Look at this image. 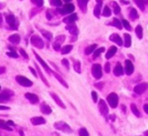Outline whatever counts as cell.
Wrapping results in <instances>:
<instances>
[{
    "mask_svg": "<svg viewBox=\"0 0 148 136\" xmlns=\"http://www.w3.org/2000/svg\"><path fill=\"white\" fill-rule=\"evenodd\" d=\"M6 55L11 58H18V54H17L15 51H8L6 53Z\"/></svg>",
    "mask_w": 148,
    "mask_h": 136,
    "instance_id": "obj_42",
    "label": "cell"
},
{
    "mask_svg": "<svg viewBox=\"0 0 148 136\" xmlns=\"http://www.w3.org/2000/svg\"><path fill=\"white\" fill-rule=\"evenodd\" d=\"M122 23H123L124 27H125L126 30H128V31H131V25H130V23H128V21H126V19H123L122 21Z\"/></svg>",
    "mask_w": 148,
    "mask_h": 136,
    "instance_id": "obj_43",
    "label": "cell"
},
{
    "mask_svg": "<svg viewBox=\"0 0 148 136\" xmlns=\"http://www.w3.org/2000/svg\"><path fill=\"white\" fill-rule=\"evenodd\" d=\"M121 2L124 3V4H129V1H127V0H121Z\"/></svg>",
    "mask_w": 148,
    "mask_h": 136,
    "instance_id": "obj_58",
    "label": "cell"
},
{
    "mask_svg": "<svg viewBox=\"0 0 148 136\" xmlns=\"http://www.w3.org/2000/svg\"><path fill=\"white\" fill-rule=\"evenodd\" d=\"M134 71V65L130 60H126L125 61V72L127 75H131Z\"/></svg>",
    "mask_w": 148,
    "mask_h": 136,
    "instance_id": "obj_11",
    "label": "cell"
},
{
    "mask_svg": "<svg viewBox=\"0 0 148 136\" xmlns=\"http://www.w3.org/2000/svg\"><path fill=\"white\" fill-rule=\"evenodd\" d=\"M66 30H67L68 32H69L71 35L73 36H77V34H78V30H77V27L74 23H71V25H67V27H66Z\"/></svg>",
    "mask_w": 148,
    "mask_h": 136,
    "instance_id": "obj_17",
    "label": "cell"
},
{
    "mask_svg": "<svg viewBox=\"0 0 148 136\" xmlns=\"http://www.w3.org/2000/svg\"><path fill=\"white\" fill-rule=\"evenodd\" d=\"M50 3H51L52 5H54V6H61L62 5L61 0H51Z\"/></svg>",
    "mask_w": 148,
    "mask_h": 136,
    "instance_id": "obj_45",
    "label": "cell"
},
{
    "mask_svg": "<svg viewBox=\"0 0 148 136\" xmlns=\"http://www.w3.org/2000/svg\"><path fill=\"white\" fill-rule=\"evenodd\" d=\"M89 0H77V3H78V6L83 12H86L87 10V3H88Z\"/></svg>",
    "mask_w": 148,
    "mask_h": 136,
    "instance_id": "obj_20",
    "label": "cell"
},
{
    "mask_svg": "<svg viewBox=\"0 0 148 136\" xmlns=\"http://www.w3.org/2000/svg\"><path fill=\"white\" fill-rule=\"evenodd\" d=\"M25 99H27L29 102H31L32 104H38L39 103V98H38V95H36L35 93H27L25 95Z\"/></svg>",
    "mask_w": 148,
    "mask_h": 136,
    "instance_id": "obj_12",
    "label": "cell"
},
{
    "mask_svg": "<svg viewBox=\"0 0 148 136\" xmlns=\"http://www.w3.org/2000/svg\"><path fill=\"white\" fill-rule=\"evenodd\" d=\"M53 74H54V76L56 77V79H57V80L59 81L60 83H62V84H63V85H64V87H68V84H67V82H66V81L64 80V79L62 78V77L60 76L59 74H57V73H55V72H54Z\"/></svg>",
    "mask_w": 148,
    "mask_h": 136,
    "instance_id": "obj_30",
    "label": "cell"
},
{
    "mask_svg": "<svg viewBox=\"0 0 148 136\" xmlns=\"http://www.w3.org/2000/svg\"><path fill=\"white\" fill-rule=\"evenodd\" d=\"M62 64H63V65L65 66L66 68H68V69H69V61H68L67 59H63V60H62Z\"/></svg>",
    "mask_w": 148,
    "mask_h": 136,
    "instance_id": "obj_50",
    "label": "cell"
},
{
    "mask_svg": "<svg viewBox=\"0 0 148 136\" xmlns=\"http://www.w3.org/2000/svg\"><path fill=\"white\" fill-rule=\"evenodd\" d=\"M29 71H31V72L33 73L34 76H35V77H37V76H38V73L36 72V70H35V69H34L33 67H29Z\"/></svg>",
    "mask_w": 148,
    "mask_h": 136,
    "instance_id": "obj_51",
    "label": "cell"
},
{
    "mask_svg": "<svg viewBox=\"0 0 148 136\" xmlns=\"http://www.w3.org/2000/svg\"><path fill=\"white\" fill-rule=\"evenodd\" d=\"M105 71L107 73H109L110 71H111V65H110L109 62H108V63H106V65H105Z\"/></svg>",
    "mask_w": 148,
    "mask_h": 136,
    "instance_id": "obj_49",
    "label": "cell"
},
{
    "mask_svg": "<svg viewBox=\"0 0 148 136\" xmlns=\"http://www.w3.org/2000/svg\"><path fill=\"white\" fill-rule=\"evenodd\" d=\"M101 4H99V3H97V5H95V15L97 17H99L101 16Z\"/></svg>",
    "mask_w": 148,
    "mask_h": 136,
    "instance_id": "obj_32",
    "label": "cell"
},
{
    "mask_svg": "<svg viewBox=\"0 0 148 136\" xmlns=\"http://www.w3.org/2000/svg\"><path fill=\"white\" fill-rule=\"evenodd\" d=\"M148 89V83L147 82H143V83H139V84L135 85L134 87V93H137V95H142Z\"/></svg>",
    "mask_w": 148,
    "mask_h": 136,
    "instance_id": "obj_9",
    "label": "cell"
},
{
    "mask_svg": "<svg viewBox=\"0 0 148 136\" xmlns=\"http://www.w3.org/2000/svg\"><path fill=\"white\" fill-rule=\"evenodd\" d=\"M130 19H138V13H137V10H136L135 8H132L131 10H130Z\"/></svg>",
    "mask_w": 148,
    "mask_h": 136,
    "instance_id": "obj_34",
    "label": "cell"
},
{
    "mask_svg": "<svg viewBox=\"0 0 148 136\" xmlns=\"http://www.w3.org/2000/svg\"><path fill=\"white\" fill-rule=\"evenodd\" d=\"M2 23H3V19H2V14L0 13V27H2Z\"/></svg>",
    "mask_w": 148,
    "mask_h": 136,
    "instance_id": "obj_56",
    "label": "cell"
},
{
    "mask_svg": "<svg viewBox=\"0 0 148 136\" xmlns=\"http://www.w3.org/2000/svg\"><path fill=\"white\" fill-rule=\"evenodd\" d=\"M5 72V67H0V74Z\"/></svg>",
    "mask_w": 148,
    "mask_h": 136,
    "instance_id": "obj_55",
    "label": "cell"
},
{
    "mask_svg": "<svg viewBox=\"0 0 148 136\" xmlns=\"http://www.w3.org/2000/svg\"><path fill=\"white\" fill-rule=\"evenodd\" d=\"M35 65H36V69H37L38 73H39L40 77H41V79H42V80H43V82L45 83V84L47 85V87H50V85H49V82H48V80H47V79H46V77L43 75V73H42V70H41V69H40V67L37 65V64H35Z\"/></svg>",
    "mask_w": 148,
    "mask_h": 136,
    "instance_id": "obj_25",
    "label": "cell"
},
{
    "mask_svg": "<svg viewBox=\"0 0 148 136\" xmlns=\"http://www.w3.org/2000/svg\"><path fill=\"white\" fill-rule=\"evenodd\" d=\"M11 95H13V91H9V89H4L2 93H0V103H4V102L9 101Z\"/></svg>",
    "mask_w": 148,
    "mask_h": 136,
    "instance_id": "obj_10",
    "label": "cell"
},
{
    "mask_svg": "<svg viewBox=\"0 0 148 136\" xmlns=\"http://www.w3.org/2000/svg\"><path fill=\"white\" fill-rule=\"evenodd\" d=\"M41 33L43 34L44 37H46L48 40H51L52 38H53V35H52V33H50V32H48V31H45V30H41Z\"/></svg>",
    "mask_w": 148,
    "mask_h": 136,
    "instance_id": "obj_37",
    "label": "cell"
},
{
    "mask_svg": "<svg viewBox=\"0 0 148 136\" xmlns=\"http://www.w3.org/2000/svg\"><path fill=\"white\" fill-rule=\"evenodd\" d=\"M77 19H78L77 14H75V13H72V14L68 15L67 17H65V19H63V21L65 23H67V25H71V23H75V21H77Z\"/></svg>",
    "mask_w": 148,
    "mask_h": 136,
    "instance_id": "obj_13",
    "label": "cell"
},
{
    "mask_svg": "<svg viewBox=\"0 0 148 136\" xmlns=\"http://www.w3.org/2000/svg\"><path fill=\"white\" fill-rule=\"evenodd\" d=\"M111 14H112V11H111V9H110V7L106 6L105 8H103V16H106V17H108V16H110Z\"/></svg>",
    "mask_w": 148,
    "mask_h": 136,
    "instance_id": "obj_39",
    "label": "cell"
},
{
    "mask_svg": "<svg viewBox=\"0 0 148 136\" xmlns=\"http://www.w3.org/2000/svg\"><path fill=\"white\" fill-rule=\"evenodd\" d=\"M113 6H114V13L119 14V13L121 12V8H120V6L116 2H113Z\"/></svg>",
    "mask_w": 148,
    "mask_h": 136,
    "instance_id": "obj_41",
    "label": "cell"
},
{
    "mask_svg": "<svg viewBox=\"0 0 148 136\" xmlns=\"http://www.w3.org/2000/svg\"><path fill=\"white\" fill-rule=\"evenodd\" d=\"M131 110H132V113L136 116V117H140V112L138 110V108L136 107L135 104H131Z\"/></svg>",
    "mask_w": 148,
    "mask_h": 136,
    "instance_id": "obj_31",
    "label": "cell"
},
{
    "mask_svg": "<svg viewBox=\"0 0 148 136\" xmlns=\"http://www.w3.org/2000/svg\"><path fill=\"white\" fill-rule=\"evenodd\" d=\"M41 112L43 114H45V115H49V114L52 113V109L48 104L43 103L41 104Z\"/></svg>",
    "mask_w": 148,
    "mask_h": 136,
    "instance_id": "obj_19",
    "label": "cell"
},
{
    "mask_svg": "<svg viewBox=\"0 0 148 136\" xmlns=\"http://www.w3.org/2000/svg\"><path fill=\"white\" fill-rule=\"evenodd\" d=\"M126 48H129L131 46V36L129 34H125L124 35V45Z\"/></svg>",
    "mask_w": 148,
    "mask_h": 136,
    "instance_id": "obj_24",
    "label": "cell"
},
{
    "mask_svg": "<svg viewBox=\"0 0 148 136\" xmlns=\"http://www.w3.org/2000/svg\"><path fill=\"white\" fill-rule=\"evenodd\" d=\"M95 48H97V44H92V45H89L88 47L85 49V54L86 55H89V54L93 53V52L95 51Z\"/></svg>",
    "mask_w": 148,
    "mask_h": 136,
    "instance_id": "obj_28",
    "label": "cell"
},
{
    "mask_svg": "<svg viewBox=\"0 0 148 136\" xmlns=\"http://www.w3.org/2000/svg\"><path fill=\"white\" fill-rule=\"evenodd\" d=\"M31 122L33 125H41V124L46 123V120L42 117H34L31 119Z\"/></svg>",
    "mask_w": 148,
    "mask_h": 136,
    "instance_id": "obj_21",
    "label": "cell"
},
{
    "mask_svg": "<svg viewBox=\"0 0 148 136\" xmlns=\"http://www.w3.org/2000/svg\"><path fill=\"white\" fill-rule=\"evenodd\" d=\"M47 19H52V15L50 14V11H49V10L47 11Z\"/></svg>",
    "mask_w": 148,
    "mask_h": 136,
    "instance_id": "obj_57",
    "label": "cell"
},
{
    "mask_svg": "<svg viewBox=\"0 0 148 136\" xmlns=\"http://www.w3.org/2000/svg\"><path fill=\"white\" fill-rule=\"evenodd\" d=\"M50 95H51V97L53 98V100L56 102V104H57L58 106H60V107H61L62 109H66V106L64 105V103L62 102V100L60 99V98L58 97V95H56L55 93H50Z\"/></svg>",
    "mask_w": 148,
    "mask_h": 136,
    "instance_id": "obj_14",
    "label": "cell"
},
{
    "mask_svg": "<svg viewBox=\"0 0 148 136\" xmlns=\"http://www.w3.org/2000/svg\"><path fill=\"white\" fill-rule=\"evenodd\" d=\"M0 128L3 130H6V131H12V128H11L6 122L2 121V120H0Z\"/></svg>",
    "mask_w": 148,
    "mask_h": 136,
    "instance_id": "obj_26",
    "label": "cell"
},
{
    "mask_svg": "<svg viewBox=\"0 0 148 136\" xmlns=\"http://www.w3.org/2000/svg\"><path fill=\"white\" fill-rule=\"evenodd\" d=\"M6 123H7V124H8V125H9V126H13V125H14V123H13V122H12V121H7V122H6Z\"/></svg>",
    "mask_w": 148,
    "mask_h": 136,
    "instance_id": "obj_59",
    "label": "cell"
},
{
    "mask_svg": "<svg viewBox=\"0 0 148 136\" xmlns=\"http://www.w3.org/2000/svg\"><path fill=\"white\" fill-rule=\"evenodd\" d=\"M72 50V46L71 45H67L65 46V47H63L61 49V53L63 54V55H65V54H68L70 51Z\"/></svg>",
    "mask_w": 148,
    "mask_h": 136,
    "instance_id": "obj_35",
    "label": "cell"
},
{
    "mask_svg": "<svg viewBox=\"0 0 148 136\" xmlns=\"http://www.w3.org/2000/svg\"><path fill=\"white\" fill-rule=\"evenodd\" d=\"M5 110H10V108L5 107V106H0V111H5Z\"/></svg>",
    "mask_w": 148,
    "mask_h": 136,
    "instance_id": "obj_53",
    "label": "cell"
},
{
    "mask_svg": "<svg viewBox=\"0 0 148 136\" xmlns=\"http://www.w3.org/2000/svg\"><path fill=\"white\" fill-rule=\"evenodd\" d=\"M34 53H35V56H36V58H37V60H38V61L40 62V63H41V65H42V66H43V67H44V69H45V70L47 71V72L49 73V74H51V70H50V67H49V66L47 65V63H46V62L44 61V60L42 59V58L40 57V56L38 55L37 53H36V52H34Z\"/></svg>",
    "mask_w": 148,
    "mask_h": 136,
    "instance_id": "obj_15",
    "label": "cell"
},
{
    "mask_svg": "<svg viewBox=\"0 0 148 136\" xmlns=\"http://www.w3.org/2000/svg\"><path fill=\"white\" fill-rule=\"evenodd\" d=\"M91 72L95 79H99L103 76V71H101V66L99 64H93L91 67Z\"/></svg>",
    "mask_w": 148,
    "mask_h": 136,
    "instance_id": "obj_6",
    "label": "cell"
},
{
    "mask_svg": "<svg viewBox=\"0 0 148 136\" xmlns=\"http://www.w3.org/2000/svg\"><path fill=\"white\" fill-rule=\"evenodd\" d=\"M74 69L76 71L77 73H80L81 72V66H80V61L76 60V61L74 62Z\"/></svg>",
    "mask_w": 148,
    "mask_h": 136,
    "instance_id": "obj_36",
    "label": "cell"
},
{
    "mask_svg": "<svg viewBox=\"0 0 148 136\" xmlns=\"http://www.w3.org/2000/svg\"><path fill=\"white\" fill-rule=\"evenodd\" d=\"M135 3L137 4V6L139 7L141 10H144L145 4L147 3V0H135Z\"/></svg>",
    "mask_w": 148,
    "mask_h": 136,
    "instance_id": "obj_27",
    "label": "cell"
},
{
    "mask_svg": "<svg viewBox=\"0 0 148 136\" xmlns=\"http://www.w3.org/2000/svg\"><path fill=\"white\" fill-rule=\"evenodd\" d=\"M110 40H111V41H113L114 43H116L117 45L123 46V41H122L121 37H120L119 35H117V34H113V35L110 37Z\"/></svg>",
    "mask_w": 148,
    "mask_h": 136,
    "instance_id": "obj_18",
    "label": "cell"
},
{
    "mask_svg": "<svg viewBox=\"0 0 148 136\" xmlns=\"http://www.w3.org/2000/svg\"><path fill=\"white\" fill-rule=\"evenodd\" d=\"M64 40H65V36H64V35L59 36V37H58L57 39H56L55 44H58V45H60V46H61V44L64 42Z\"/></svg>",
    "mask_w": 148,
    "mask_h": 136,
    "instance_id": "obj_40",
    "label": "cell"
},
{
    "mask_svg": "<svg viewBox=\"0 0 148 136\" xmlns=\"http://www.w3.org/2000/svg\"><path fill=\"white\" fill-rule=\"evenodd\" d=\"M107 101H108V103H109L110 107L115 109V108H117L118 104H119V97H118V95L116 93H112L108 95Z\"/></svg>",
    "mask_w": 148,
    "mask_h": 136,
    "instance_id": "obj_1",
    "label": "cell"
},
{
    "mask_svg": "<svg viewBox=\"0 0 148 136\" xmlns=\"http://www.w3.org/2000/svg\"><path fill=\"white\" fill-rule=\"evenodd\" d=\"M8 41L12 44H15V45H16V44H19V42H21V36L17 35V34L11 35L10 37L8 38Z\"/></svg>",
    "mask_w": 148,
    "mask_h": 136,
    "instance_id": "obj_22",
    "label": "cell"
},
{
    "mask_svg": "<svg viewBox=\"0 0 148 136\" xmlns=\"http://www.w3.org/2000/svg\"><path fill=\"white\" fill-rule=\"evenodd\" d=\"M97 2L99 3V4H101V2H103V0H97Z\"/></svg>",
    "mask_w": 148,
    "mask_h": 136,
    "instance_id": "obj_61",
    "label": "cell"
},
{
    "mask_svg": "<svg viewBox=\"0 0 148 136\" xmlns=\"http://www.w3.org/2000/svg\"><path fill=\"white\" fill-rule=\"evenodd\" d=\"M143 109H144V111H145V113L148 115V104H145V105H144Z\"/></svg>",
    "mask_w": 148,
    "mask_h": 136,
    "instance_id": "obj_54",
    "label": "cell"
},
{
    "mask_svg": "<svg viewBox=\"0 0 148 136\" xmlns=\"http://www.w3.org/2000/svg\"><path fill=\"white\" fill-rule=\"evenodd\" d=\"M144 135H145V136H148V130H147V131L144 132Z\"/></svg>",
    "mask_w": 148,
    "mask_h": 136,
    "instance_id": "obj_63",
    "label": "cell"
},
{
    "mask_svg": "<svg viewBox=\"0 0 148 136\" xmlns=\"http://www.w3.org/2000/svg\"><path fill=\"white\" fill-rule=\"evenodd\" d=\"M114 74H115L116 76H121V75L124 74V68L120 63L116 64L115 69H114Z\"/></svg>",
    "mask_w": 148,
    "mask_h": 136,
    "instance_id": "obj_16",
    "label": "cell"
},
{
    "mask_svg": "<svg viewBox=\"0 0 148 136\" xmlns=\"http://www.w3.org/2000/svg\"><path fill=\"white\" fill-rule=\"evenodd\" d=\"M6 23L10 27V30H17L18 27V21L13 14L6 15Z\"/></svg>",
    "mask_w": 148,
    "mask_h": 136,
    "instance_id": "obj_3",
    "label": "cell"
},
{
    "mask_svg": "<svg viewBox=\"0 0 148 136\" xmlns=\"http://www.w3.org/2000/svg\"><path fill=\"white\" fill-rule=\"evenodd\" d=\"M99 109L101 114L105 118H108V115H109V108H108V105L103 100H101L99 103Z\"/></svg>",
    "mask_w": 148,
    "mask_h": 136,
    "instance_id": "obj_8",
    "label": "cell"
},
{
    "mask_svg": "<svg viewBox=\"0 0 148 136\" xmlns=\"http://www.w3.org/2000/svg\"><path fill=\"white\" fill-rule=\"evenodd\" d=\"M135 32H136V35H137V37L139 38V39H142V38H143V30H142V27L140 25L136 27Z\"/></svg>",
    "mask_w": 148,
    "mask_h": 136,
    "instance_id": "obj_29",
    "label": "cell"
},
{
    "mask_svg": "<svg viewBox=\"0 0 148 136\" xmlns=\"http://www.w3.org/2000/svg\"><path fill=\"white\" fill-rule=\"evenodd\" d=\"M122 109H123V112H126V107H124V106H122Z\"/></svg>",
    "mask_w": 148,
    "mask_h": 136,
    "instance_id": "obj_62",
    "label": "cell"
},
{
    "mask_svg": "<svg viewBox=\"0 0 148 136\" xmlns=\"http://www.w3.org/2000/svg\"><path fill=\"white\" fill-rule=\"evenodd\" d=\"M74 9H75V7H74L73 4H71V3H67V4H65L63 6V8L61 9H58V12L60 13V14H69V13H71L74 11Z\"/></svg>",
    "mask_w": 148,
    "mask_h": 136,
    "instance_id": "obj_7",
    "label": "cell"
},
{
    "mask_svg": "<svg viewBox=\"0 0 148 136\" xmlns=\"http://www.w3.org/2000/svg\"><path fill=\"white\" fill-rule=\"evenodd\" d=\"M116 53H117V47L113 46V47L110 48L109 51H108V53L106 54V58H107V59H111V58L113 57Z\"/></svg>",
    "mask_w": 148,
    "mask_h": 136,
    "instance_id": "obj_23",
    "label": "cell"
},
{
    "mask_svg": "<svg viewBox=\"0 0 148 136\" xmlns=\"http://www.w3.org/2000/svg\"><path fill=\"white\" fill-rule=\"evenodd\" d=\"M103 51H105V48H103V47H101V48H99V49L95 50V51L93 52V57H95V58H97L99 56H101V54L103 53Z\"/></svg>",
    "mask_w": 148,
    "mask_h": 136,
    "instance_id": "obj_38",
    "label": "cell"
},
{
    "mask_svg": "<svg viewBox=\"0 0 148 136\" xmlns=\"http://www.w3.org/2000/svg\"><path fill=\"white\" fill-rule=\"evenodd\" d=\"M91 98H92L93 102H95V103H97V93H95V91H91Z\"/></svg>",
    "mask_w": 148,
    "mask_h": 136,
    "instance_id": "obj_48",
    "label": "cell"
},
{
    "mask_svg": "<svg viewBox=\"0 0 148 136\" xmlns=\"http://www.w3.org/2000/svg\"><path fill=\"white\" fill-rule=\"evenodd\" d=\"M103 82H101V83H95V87L99 89H103Z\"/></svg>",
    "mask_w": 148,
    "mask_h": 136,
    "instance_id": "obj_52",
    "label": "cell"
},
{
    "mask_svg": "<svg viewBox=\"0 0 148 136\" xmlns=\"http://www.w3.org/2000/svg\"><path fill=\"white\" fill-rule=\"evenodd\" d=\"M32 2H34L38 7H41L43 6L44 4V0H32Z\"/></svg>",
    "mask_w": 148,
    "mask_h": 136,
    "instance_id": "obj_46",
    "label": "cell"
},
{
    "mask_svg": "<svg viewBox=\"0 0 148 136\" xmlns=\"http://www.w3.org/2000/svg\"><path fill=\"white\" fill-rule=\"evenodd\" d=\"M31 43H32V45L35 46L36 48H39V49H43L44 45H45V44H44V41L42 40V38L39 37V36H37V35L32 36Z\"/></svg>",
    "mask_w": 148,
    "mask_h": 136,
    "instance_id": "obj_4",
    "label": "cell"
},
{
    "mask_svg": "<svg viewBox=\"0 0 148 136\" xmlns=\"http://www.w3.org/2000/svg\"><path fill=\"white\" fill-rule=\"evenodd\" d=\"M64 1H65V2H66V3H69V2H70V1H71V0H64Z\"/></svg>",
    "mask_w": 148,
    "mask_h": 136,
    "instance_id": "obj_64",
    "label": "cell"
},
{
    "mask_svg": "<svg viewBox=\"0 0 148 136\" xmlns=\"http://www.w3.org/2000/svg\"><path fill=\"white\" fill-rule=\"evenodd\" d=\"M15 79H16V81L19 83V84L21 85V87H33V81L29 80V78H27V77H25V76H21V75H17V76L15 77Z\"/></svg>",
    "mask_w": 148,
    "mask_h": 136,
    "instance_id": "obj_5",
    "label": "cell"
},
{
    "mask_svg": "<svg viewBox=\"0 0 148 136\" xmlns=\"http://www.w3.org/2000/svg\"><path fill=\"white\" fill-rule=\"evenodd\" d=\"M54 127H55L56 129L60 130V131L66 132V133H70V132H72L71 127H70L67 123H65V122H63V121L56 122V123L54 124Z\"/></svg>",
    "mask_w": 148,
    "mask_h": 136,
    "instance_id": "obj_2",
    "label": "cell"
},
{
    "mask_svg": "<svg viewBox=\"0 0 148 136\" xmlns=\"http://www.w3.org/2000/svg\"><path fill=\"white\" fill-rule=\"evenodd\" d=\"M4 6H5V4H4V3H2V2H0V9H2V8H4Z\"/></svg>",
    "mask_w": 148,
    "mask_h": 136,
    "instance_id": "obj_60",
    "label": "cell"
},
{
    "mask_svg": "<svg viewBox=\"0 0 148 136\" xmlns=\"http://www.w3.org/2000/svg\"><path fill=\"white\" fill-rule=\"evenodd\" d=\"M79 136H89V134L85 128H81L79 129Z\"/></svg>",
    "mask_w": 148,
    "mask_h": 136,
    "instance_id": "obj_44",
    "label": "cell"
},
{
    "mask_svg": "<svg viewBox=\"0 0 148 136\" xmlns=\"http://www.w3.org/2000/svg\"><path fill=\"white\" fill-rule=\"evenodd\" d=\"M112 25H114V27H117V29H119V30H122V23L118 19H113V21H112Z\"/></svg>",
    "mask_w": 148,
    "mask_h": 136,
    "instance_id": "obj_33",
    "label": "cell"
},
{
    "mask_svg": "<svg viewBox=\"0 0 148 136\" xmlns=\"http://www.w3.org/2000/svg\"><path fill=\"white\" fill-rule=\"evenodd\" d=\"M19 53H21V55L23 56V58H25V59H29V56H27V54L25 53V51L23 49H19Z\"/></svg>",
    "mask_w": 148,
    "mask_h": 136,
    "instance_id": "obj_47",
    "label": "cell"
}]
</instances>
